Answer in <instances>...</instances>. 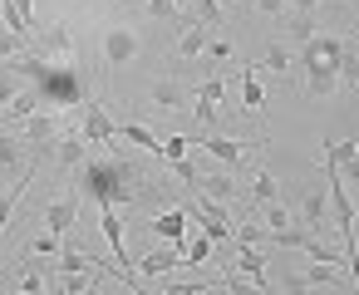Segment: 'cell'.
Listing matches in <instances>:
<instances>
[{
  "label": "cell",
  "mask_w": 359,
  "mask_h": 295,
  "mask_svg": "<svg viewBox=\"0 0 359 295\" xmlns=\"http://www.w3.org/2000/svg\"><path fill=\"white\" fill-rule=\"evenodd\" d=\"M339 55H344V40H334V35H315L300 45V69H305L310 99H325L339 89Z\"/></svg>",
  "instance_id": "1"
},
{
  "label": "cell",
  "mask_w": 359,
  "mask_h": 295,
  "mask_svg": "<svg viewBox=\"0 0 359 295\" xmlns=\"http://www.w3.org/2000/svg\"><path fill=\"white\" fill-rule=\"evenodd\" d=\"M138 55H143V35L133 25H109L104 30V64L109 69H128Z\"/></svg>",
  "instance_id": "2"
},
{
  "label": "cell",
  "mask_w": 359,
  "mask_h": 295,
  "mask_svg": "<svg viewBox=\"0 0 359 295\" xmlns=\"http://www.w3.org/2000/svg\"><path fill=\"white\" fill-rule=\"evenodd\" d=\"M35 153H50L60 172H79V167L89 163V143H84L79 133H65V138H55V143H45V148H35Z\"/></svg>",
  "instance_id": "3"
},
{
  "label": "cell",
  "mask_w": 359,
  "mask_h": 295,
  "mask_svg": "<svg viewBox=\"0 0 359 295\" xmlns=\"http://www.w3.org/2000/svg\"><path fill=\"white\" fill-rule=\"evenodd\" d=\"M35 55H40L45 64H74V35H69V25H50V30H40Z\"/></svg>",
  "instance_id": "4"
},
{
  "label": "cell",
  "mask_w": 359,
  "mask_h": 295,
  "mask_svg": "<svg viewBox=\"0 0 359 295\" xmlns=\"http://www.w3.org/2000/svg\"><path fill=\"white\" fill-rule=\"evenodd\" d=\"M74 221H79V192H65V197H55V202L45 207V217H40V226H50L55 236L74 231Z\"/></svg>",
  "instance_id": "5"
},
{
  "label": "cell",
  "mask_w": 359,
  "mask_h": 295,
  "mask_svg": "<svg viewBox=\"0 0 359 295\" xmlns=\"http://www.w3.org/2000/svg\"><path fill=\"white\" fill-rule=\"evenodd\" d=\"M55 133H60V109L30 114V118L20 123V138H25L30 148H45V143H55Z\"/></svg>",
  "instance_id": "6"
},
{
  "label": "cell",
  "mask_w": 359,
  "mask_h": 295,
  "mask_svg": "<svg viewBox=\"0 0 359 295\" xmlns=\"http://www.w3.org/2000/svg\"><path fill=\"white\" fill-rule=\"evenodd\" d=\"M30 143L20 138V133H11V128H0V172H25L35 158L25 153Z\"/></svg>",
  "instance_id": "7"
},
{
  "label": "cell",
  "mask_w": 359,
  "mask_h": 295,
  "mask_svg": "<svg viewBox=\"0 0 359 295\" xmlns=\"http://www.w3.org/2000/svg\"><path fill=\"white\" fill-rule=\"evenodd\" d=\"M187 104H192V89H187V84H177V79H158V84H153V109H163V114H187Z\"/></svg>",
  "instance_id": "8"
},
{
  "label": "cell",
  "mask_w": 359,
  "mask_h": 295,
  "mask_svg": "<svg viewBox=\"0 0 359 295\" xmlns=\"http://www.w3.org/2000/svg\"><path fill=\"white\" fill-rule=\"evenodd\" d=\"M197 148H207V153L217 158V167H226V172H231V167H241V163H246V153H251V143H241V138H202Z\"/></svg>",
  "instance_id": "9"
},
{
  "label": "cell",
  "mask_w": 359,
  "mask_h": 295,
  "mask_svg": "<svg viewBox=\"0 0 359 295\" xmlns=\"http://www.w3.org/2000/svg\"><path fill=\"white\" fill-rule=\"evenodd\" d=\"M89 148H99V143H114L118 138V128L109 123V114L99 109V104H84V133H79Z\"/></svg>",
  "instance_id": "10"
},
{
  "label": "cell",
  "mask_w": 359,
  "mask_h": 295,
  "mask_svg": "<svg viewBox=\"0 0 359 295\" xmlns=\"http://www.w3.org/2000/svg\"><path fill=\"white\" fill-rule=\"evenodd\" d=\"M11 285H15L20 295H45L50 275H45V270H35V266H30V256H15V261H11Z\"/></svg>",
  "instance_id": "11"
},
{
  "label": "cell",
  "mask_w": 359,
  "mask_h": 295,
  "mask_svg": "<svg viewBox=\"0 0 359 295\" xmlns=\"http://www.w3.org/2000/svg\"><path fill=\"white\" fill-rule=\"evenodd\" d=\"M197 192H202V197H212V202H222V207H226V202H231V197H236V177H231V172H226V167H217V172H197Z\"/></svg>",
  "instance_id": "12"
},
{
  "label": "cell",
  "mask_w": 359,
  "mask_h": 295,
  "mask_svg": "<svg viewBox=\"0 0 359 295\" xmlns=\"http://www.w3.org/2000/svg\"><path fill=\"white\" fill-rule=\"evenodd\" d=\"M325 163H334L339 177H354V182H359V143H354V138H344V143L330 138V143H325Z\"/></svg>",
  "instance_id": "13"
},
{
  "label": "cell",
  "mask_w": 359,
  "mask_h": 295,
  "mask_svg": "<svg viewBox=\"0 0 359 295\" xmlns=\"http://www.w3.org/2000/svg\"><path fill=\"white\" fill-rule=\"evenodd\" d=\"M325 212H330V197H325V187H310V192H305V202H300V217H295V226H315V236H320V226H325Z\"/></svg>",
  "instance_id": "14"
},
{
  "label": "cell",
  "mask_w": 359,
  "mask_h": 295,
  "mask_svg": "<svg viewBox=\"0 0 359 295\" xmlns=\"http://www.w3.org/2000/svg\"><path fill=\"white\" fill-rule=\"evenodd\" d=\"M153 231H158L163 241L182 246V236H187V207H168V212H158V217H153Z\"/></svg>",
  "instance_id": "15"
},
{
  "label": "cell",
  "mask_w": 359,
  "mask_h": 295,
  "mask_svg": "<svg viewBox=\"0 0 359 295\" xmlns=\"http://www.w3.org/2000/svg\"><path fill=\"white\" fill-rule=\"evenodd\" d=\"M177 266H182V251H148L138 261V280H158V275H168Z\"/></svg>",
  "instance_id": "16"
},
{
  "label": "cell",
  "mask_w": 359,
  "mask_h": 295,
  "mask_svg": "<svg viewBox=\"0 0 359 295\" xmlns=\"http://www.w3.org/2000/svg\"><path fill=\"white\" fill-rule=\"evenodd\" d=\"M30 177H35V163H30V167H25V172H20V177H15L11 187H6V192H0V231H6V226H11V212L20 207V197H25V187H30Z\"/></svg>",
  "instance_id": "17"
},
{
  "label": "cell",
  "mask_w": 359,
  "mask_h": 295,
  "mask_svg": "<svg viewBox=\"0 0 359 295\" xmlns=\"http://www.w3.org/2000/svg\"><path fill=\"white\" fill-rule=\"evenodd\" d=\"M207 35H212V30L192 20V25H187V30L177 35V45H172V55H177V60H197V55L207 50Z\"/></svg>",
  "instance_id": "18"
},
{
  "label": "cell",
  "mask_w": 359,
  "mask_h": 295,
  "mask_svg": "<svg viewBox=\"0 0 359 295\" xmlns=\"http://www.w3.org/2000/svg\"><path fill=\"white\" fill-rule=\"evenodd\" d=\"M40 104H45V99H40V89H20V94H15V104H11L6 114H0V128H6V123H25Z\"/></svg>",
  "instance_id": "19"
},
{
  "label": "cell",
  "mask_w": 359,
  "mask_h": 295,
  "mask_svg": "<svg viewBox=\"0 0 359 295\" xmlns=\"http://www.w3.org/2000/svg\"><path fill=\"white\" fill-rule=\"evenodd\" d=\"M276 295H310V280H305V270H290V266H276Z\"/></svg>",
  "instance_id": "20"
},
{
  "label": "cell",
  "mask_w": 359,
  "mask_h": 295,
  "mask_svg": "<svg viewBox=\"0 0 359 295\" xmlns=\"http://www.w3.org/2000/svg\"><path fill=\"white\" fill-rule=\"evenodd\" d=\"M339 89L344 94H359V50L344 40V55H339Z\"/></svg>",
  "instance_id": "21"
},
{
  "label": "cell",
  "mask_w": 359,
  "mask_h": 295,
  "mask_svg": "<svg viewBox=\"0 0 359 295\" xmlns=\"http://www.w3.org/2000/svg\"><path fill=\"white\" fill-rule=\"evenodd\" d=\"M251 197L266 207V202H280V177L271 172V167H261L256 177H251Z\"/></svg>",
  "instance_id": "22"
},
{
  "label": "cell",
  "mask_w": 359,
  "mask_h": 295,
  "mask_svg": "<svg viewBox=\"0 0 359 295\" xmlns=\"http://www.w3.org/2000/svg\"><path fill=\"white\" fill-rule=\"evenodd\" d=\"M261 226H266V231H271V241H276L280 231H290V226H295V212H290L285 202H266V221H261Z\"/></svg>",
  "instance_id": "23"
},
{
  "label": "cell",
  "mask_w": 359,
  "mask_h": 295,
  "mask_svg": "<svg viewBox=\"0 0 359 295\" xmlns=\"http://www.w3.org/2000/svg\"><path fill=\"white\" fill-rule=\"evenodd\" d=\"M241 104H246V114H261V104H266V94H261V84H256V64L241 69Z\"/></svg>",
  "instance_id": "24"
},
{
  "label": "cell",
  "mask_w": 359,
  "mask_h": 295,
  "mask_svg": "<svg viewBox=\"0 0 359 295\" xmlns=\"http://www.w3.org/2000/svg\"><path fill=\"white\" fill-rule=\"evenodd\" d=\"M118 138H128V143H138L143 153H158V148H163V138H158V133H148L143 123H118Z\"/></svg>",
  "instance_id": "25"
},
{
  "label": "cell",
  "mask_w": 359,
  "mask_h": 295,
  "mask_svg": "<svg viewBox=\"0 0 359 295\" xmlns=\"http://www.w3.org/2000/svg\"><path fill=\"white\" fill-rule=\"evenodd\" d=\"M212 246H217V241L197 231V236H192V241L182 246V266H207V261H212Z\"/></svg>",
  "instance_id": "26"
},
{
  "label": "cell",
  "mask_w": 359,
  "mask_h": 295,
  "mask_svg": "<svg viewBox=\"0 0 359 295\" xmlns=\"http://www.w3.org/2000/svg\"><path fill=\"white\" fill-rule=\"evenodd\" d=\"M202 290H222V275H197V280H177L163 295H202Z\"/></svg>",
  "instance_id": "27"
},
{
  "label": "cell",
  "mask_w": 359,
  "mask_h": 295,
  "mask_svg": "<svg viewBox=\"0 0 359 295\" xmlns=\"http://www.w3.org/2000/svg\"><path fill=\"white\" fill-rule=\"evenodd\" d=\"M187 153H192V143H187L182 133H168V138H163V148H158V158H163V163H182Z\"/></svg>",
  "instance_id": "28"
},
{
  "label": "cell",
  "mask_w": 359,
  "mask_h": 295,
  "mask_svg": "<svg viewBox=\"0 0 359 295\" xmlns=\"http://www.w3.org/2000/svg\"><path fill=\"white\" fill-rule=\"evenodd\" d=\"M305 280H310V290H315V285H339V280H344V270L320 261V266H305Z\"/></svg>",
  "instance_id": "29"
},
{
  "label": "cell",
  "mask_w": 359,
  "mask_h": 295,
  "mask_svg": "<svg viewBox=\"0 0 359 295\" xmlns=\"http://www.w3.org/2000/svg\"><path fill=\"white\" fill-rule=\"evenodd\" d=\"M192 6H197V25H207V30H217V25L226 20L222 0H192Z\"/></svg>",
  "instance_id": "30"
},
{
  "label": "cell",
  "mask_w": 359,
  "mask_h": 295,
  "mask_svg": "<svg viewBox=\"0 0 359 295\" xmlns=\"http://www.w3.org/2000/svg\"><path fill=\"white\" fill-rule=\"evenodd\" d=\"M20 89H25V84H20V79H15L6 64H0V114H6V109L15 104V94H20Z\"/></svg>",
  "instance_id": "31"
},
{
  "label": "cell",
  "mask_w": 359,
  "mask_h": 295,
  "mask_svg": "<svg viewBox=\"0 0 359 295\" xmlns=\"http://www.w3.org/2000/svg\"><path fill=\"white\" fill-rule=\"evenodd\" d=\"M256 69H276V74H280V69H290V50H285V45H271V50L261 55V64H256Z\"/></svg>",
  "instance_id": "32"
},
{
  "label": "cell",
  "mask_w": 359,
  "mask_h": 295,
  "mask_svg": "<svg viewBox=\"0 0 359 295\" xmlns=\"http://www.w3.org/2000/svg\"><path fill=\"white\" fill-rule=\"evenodd\" d=\"M25 256H60V236H55V231H40V236L25 246Z\"/></svg>",
  "instance_id": "33"
},
{
  "label": "cell",
  "mask_w": 359,
  "mask_h": 295,
  "mask_svg": "<svg viewBox=\"0 0 359 295\" xmlns=\"http://www.w3.org/2000/svg\"><path fill=\"white\" fill-rule=\"evenodd\" d=\"M222 94H226V79L222 74H207L202 89H197V99H207V104H222Z\"/></svg>",
  "instance_id": "34"
},
{
  "label": "cell",
  "mask_w": 359,
  "mask_h": 295,
  "mask_svg": "<svg viewBox=\"0 0 359 295\" xmlns=\"http://www.w3.org/2000/svg\"><path fill=\"white\" fill-rule=\"evenodd\" d=\"M11 6H15V15L25 20V30H30V35H40V15H35V0H11Z\"/></svg>",
  "instance_id": "35"
},
{
  "label": "cell",
  "mask_w": 359,
  "mask_h": 295,
  "mask_svg": "<svg viewBox=\"0 0 359 295\" xmlns=\"http://www.w3.org/2000/svg\"><path fill=\"white\" fill-rule=\"evenodd\" d=\"M20 50H25V40H20V35H0V60H15Z\"/></svg>",
  "instance_id": "36"
},
{
  "label": "cell",
  "mask_w": 359,
  "mask_h": 295,
  "mask_svg": "<svg viewBox=\"0 0 359 295\" xmlns=\"http://www.w3.org/2000/svg\"><path fill=\"white\" fill-rule=\"evenodd\" d=\"M251 6L266 15V20H280V11H285V0H251Z\"/></svg>",
  "instance_id": "37"
},
{
  "label": "cell",
  "mask_w": 359,
  "mask_h": 295,
  "mask_svg": "<svg viewBox=\"0 0 359 295\" xmlns=\"http://www.w3.org/2000/svg\"><path fill=\"white\" fill-rule=\"evenodd\" d=\"M148 15H177L172 0H148Z\"/></svg>",
  "instance_id": "38"
},
{
  "label": "cell",
  "mask_w": 359,
  "mask_h": 295,
  "mask_svg": "<svg viewBox=\"0 0 359 295\" xmlns=\"http://www.w3.org/2000/svg\"><path fill=\"white\" fill-rule=\"evenodd\" d=\"M285 6H300V11H315V6H320V0H285Z\"/></svg>",
  "instance_id": "39"
},
{
  "label": "cell",
  "mask_w": 359,
  "mask_h": 295,
  "mask_svg": "<svg viewBox=\"0 0 359 295\" xmlns=\"http://www.w3.org/2000/svg\"><path fill=\"white\" fill-rule=\"evenodd\" d=\"M344 11L354 15V25H359V0H344Z\"/></svg>",
  "instance_id": "40"
},
{
  "label": "cell",
  "mask_w": 359,
  "mask_h": 295,
  "mask_svg": "<svg viewBox=\"0 0 359 295\" xmlns=\"http://www.w3.org/2000/svg\"><path fill=\"white\" fill-rule=\"evenodd\" d=\"M172 11H192V0H172Z\"/></svg>",
  "instance_id": "41"
},
{
  "label": "cell",
  "mask_w": 359,
  "mask_h": 295,
  "mask_svg": "<svg viewBox=\"0 0 359 295\" xmlns=\"http://www.w3.org/2000/svg\"><path fill=\"white\" fill-rule=\"evenodd\" d=\"M0 295H20V290H15V285H0Z\"/></svg>",
  "instance_id": "42"
},
{
  "label": "cell",
  "mask_w": 359,
  "mask_h": 295,
  "mask_svg": "<svg viewBox=\"0 0 359 295\" xmlns=\"http://www.w3.org/2000/svg\"><path fill=\"white\" fill-rule=\"evenodd\" d=\"M354 226H359V217H354Z\"/></svg>",
  "instance_id": "43"
}]
</instances>
